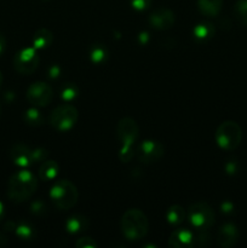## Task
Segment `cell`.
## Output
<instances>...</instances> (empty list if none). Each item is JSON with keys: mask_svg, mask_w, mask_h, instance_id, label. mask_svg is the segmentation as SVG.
Returning <instances> with one entry per match:
<instances>
[{"mask_svg": "<svg viewBox=\"0 0 247 248\" xmlns=\"http://www.w3.org/2000/svg\"><path fill=\"white\" fill-rule=\"evenodd\" d=\"M227 171L228 172H235L236 171V165H235L234 162H229L227 166Z\"/></svg>", "mask_w": 247, "mask_h": 248, "instance_id": "cell-32", "label": "cell"}, {"mask_svg": "<svg viewBox=\"0 0 247 248\" xmlns=\"http://www.w3.org/2000/svg\"><path fill=\"white\" fill-rule=\"evenodd\" d=\"M53 41V34L50 29L47 28H40L36 31L33 38V45L36 50H41V48H46L52 44Z\"/></svg>", "mask_w": 247, "mask_h": 248, "instance_id": "cell-16", "label": "cell"}, {"mask_svg": "<svg viewBox=\"0 0 247 248\" xmlns=\"http://www.w3.org/2000/svg\"><path fill=\"white\" fill-rule=\"evenodd\" d=\"M210 244V235L207 230H198V234L194 235V246H207Z\"/></svg>", "mask_w": 247, "mask_h": 248, "instance_id": "cell-25", "label": "cell"}, {"mask_svg": "<svg viewBox=\"0 0 247 248\" xmlns=\"http://www.w3.org/2000/svg\"><path fill=\"white\" fill-rule=\"evenodd\" d=\"M241 140L242 130L235 121H224L216 131V142L224 150H235L241 143Z\"/></svg>", "mask_w": 247, "mask_h": 248, "instance_id": "cell-4", "label": "cell"}, {"mask_svg": "<svg viewBox=\"0 0 247 248\" xmlns=\"http://www.w3.org/2000/svg\"><path fill=\"white\" fill-rule=\"evenodd\" d=\"M174 14L172 10L167 7H159L155 9L149 16V23L153 28L157 31H167L174 24Z\"/></svg>", "mask_w": 247, "mask_h": 248, "instance_id": "cell-11", "label": "cell"}, {"mask_svg": "<svg viewBox=\"0 0 247 248\" xmlns=\"http://www.w3.org/2000/svg\"><path fill=\"white\" fill-rule=\"evenodd\" d=\"M75 246L77 248H94L97 247V244L94 240H92L91 237H80L77 242H75Z\"/></svg>", "mask_w": 247, "mask_h": 248, "instance_id": "cell-27", "label": "cell"}, {"mask_svg": "<svg viewBox=\"0 0 247 248\" xmlns=\"http://www.w3.org/2000/svg\"><path fill=\"white\" fill-rule=\"evenodd\" d=\"M48 153L47 150L43 149V148H38V149L33 150V162H41L45 161L47 157Z\"/></svg>", "mask_w": 247, "mask_h": 248, "instance_id": "cell-29", "label": "cell"}, {"mask_svg": "<svg viewBox=\"0 0 247 248\" xmlns=\"http://www.w3.org/2000/svg\"><path fill=\"white\" fill-rule=\"evenodd\" d=\"M223 0H198V9L203 16L216 17L220 12Z\"/></svg>", "mask_w": 247, "mask_h": 248, "instance_id": "cell-15", "label": "cell"}, {"mask_svg": "<svg viewBox=\"0 0 247 248\" xmlns=\"http://www.w3.org/2000/svg\"><path fill=\"white\" fill-rule=\"evenodd\" d=\"M7 245V239L2 234H0V247H4Z\"/></svg>", "mask_w": 247, "mask_h": 248, "instance_id": "cell-34", "label": "cell"}, {"mask_svg": "<svg viewBox=\"0 0 247 248\" xmlns=\"http://www.w3.org/2000/svg\"><path fill=\"white\" fill-rule=\"evenodd\" d=\"M164 156V145L157 140H147L140 143L137 149V157L145 165L154 164Z\"/></svg>", "mask_w": 247, "mask_h": 248, "instance_id": "cell-10", "label": "cell"}, {"mask_svg": "<svg viewBox=\"0 0 247 248\" xmlns=\"http://www.w3.org/2000/svg\"><path fill=\"white\" fill-rule=\"evenodd\" d=\"M41 1H44V2H47V1H51V0H41Z\"/></svg>", "mask_w": 247, "mask_h": 248, "instance_id": "cell-37", "label": "cell"}, {"mask_svg": "<svg viewBox=\"0 0 247 248\" xmlns=\"http://www.w3.org/2000/svg\"><path fill=\"white\" fill-rule=\"evenodd\" d=\"M15 232H16L17 236L22 240H31L33 239L34 236L33 228H31L29 224H27V223H21V224L16 225Z\"/></svg>", "mask_w": 247, "mask_h": 248, "instance_id": "cell-24", "label": "cell"}, {"mask_svg": "<svg viewBox=\"0 0 247 248\" xmlns=\"http://www.w3.org/2000/svg\"><path fill=\"white\" fill-rule=\"evenodd\" d=\"M38 174L41 181H52L58 174V164L53 160H45L39 169Z\"/></svg>", "mask_w": 247, "mask_h": 248, "instance_id": "cell-18", "label": "cell"}, {"mask_svg": "<svg viewBox=\"0 0 247 248\" xmlns=\"http://www.w3.org/2000/svg\"><path fill=\"white\" fill-rule=\"evenodd\" d=\"M5 45H6V40H5V36L0 33V55L4 52Z\"/></svg>", "mask_w": 247, "mask_h": 248, "instance_id": "cell-31", "label": "cell"}, {"mask_svg": "<svg viewBox=\"0 0 247 248\" xmlns=\"http://www.w3.org/2000/svg\"><path fill=\"white\" fill-rule=\"evenodd\" d=\"M240 237L239 229L235 227L232 223H227V224L223 225L222 228L218 232L217 236V242L219 246L224 248H230L234 247L237 244Z\"/></svg>", "mask_w": 247, "mask_h": 248, "instance_id": "cell-13", "label": "cell"}, {"mask_svg": "<svg viewBox=\"0 0 247 248\" xmlns=\"http://www.w3.org/2000/svg\"><path fill=\"white\" fill-rule=\"evenodd\" d=\"M234 10L237 21L242 26L247 27V0H237Z\"/></svg>", "mask_w": 247, "mask_h": 248, "instance_id": "cell-22", "label": "cell"}, {"mask_svg": "<svg viewBox=\"0 0 247 248\" xmlns=\"http://www.w3.org/2000/svg\"><path fill=\"white\" fill-rule=\"evenodd\" d=\"M121 230L124 236L130 241L144 239L149 230L147 216L138 208L127 210L121 218Z\"/></svg>", "mask_w": 247, "mask_h": 248, "instance_id": "cell-2", "label": "cell"}, {"mask_svg": "<svg viewBox=\"0 0 247 248\" xmlns=\"http://www.w3.org/2000/svg\"><path fill=\"white\" fill-rule=\"evenodd\" d=\"M61 93H62L61 96H62V98L64 99V101H72V99H74L75 97L77 96V89L75 85L68 84L63 87Z\"/></svg>", "mask_w": 247, "mask_h": 248, "instance_id": "cell-26", "label": "cell"}, {"mask_svg": "<svg viewBox=\"0 0 247 248\" xmlns=\"http://www.w3.org/2000/svg\"><path fill=\"white\" fill-rule=\"evenodd\" d=\"M31 210L34 215H40V212L43 210H45V207H44V203L41 202V201H36V202H34L33 205H31Z\"/></svg>", "mask_w": 247, "mask_h": 248, "instance_id": "cell-30", "label": "cell"}, {"mask_svg": "<svg viewBox=\"0 0 247 248\" xmlns=\"http://www.w3.org/2000/svg\"><path fill=\"white\" fill-rule=\"evenodd\" d=\"M1 86H2V74L1 72H0V90H1Z\"/></svg>", "mask_w": 247, "mask_h": 248, "instance_id": "cell-36", "label": "cell"}, {"mask_svg": "<svg viewBox=\"0 0 247 248\" xmlns=\"http://www.w3.org/2000/svg\"><path fill=\"white\" fill-rule=\"evenodd\" d=\"M50 198L53 205L61 211H67L74 207L79 199L77 188L68 179L56 182L51 188Z\"/></svg>", "mask_w": 247, "mask_h": 248, "instance_id": "cell-3", "label": "cell"}, {"mask_svg": "<svg viewBox=\"0 0 247 248\" xmlns=\"http://www.w3.org/2000/svg\"><path fill=\"white\" fill-rule=\"evenodd\" d=\"M10 157L17 166L27 167L33 164V150L26 144L17 143L10 149Z\"/></svg>", "mask_w": 247, "mask_h": 248, "instance_id": "cell-12", "label": "cell"}, {"mask_svg": "<svg viewBox=\"0 0 247 248\" xmlns=\"http://www.w3.org/2000/svg\"><path fill=\"white\" fill-rule=\"evenodd\" d=\"M130 2L133 9L138 10V11H143V10H147L150 6L152 0H130Z\"/></svg>", "mask_w": 247, "mask_h": 248, "instance_id": "cell-28", "label": "cell"}, {"mask_svg": "<svg viewBox=\"0 0 247 248\" xmlns=\"http://www.w3.org/2000/svg\"><path fill=\"white\" fill-rule=\"evenodd\" d=\"M223 208H224V212H230V211L232 210V205L230 202H225L223 203Z\"/></svg>", "mask_w": 247, "mask_h": 248, "instance_id": "cell-33", "label": "cell"}, {"mask_svg": "<svg viewBox=\"0 0 247 248\" xmlns=\"http://www.w3.org/2000/svg\"><path fill=\"white\" fill-rule=\"evenodd\" d=\"M24 121H26L27 125L38 127V126H41L44 124V118L38 109L31 108L24 113Z\"/></svg>", "mask_w": 247, "mask_h": 248, "instance_id": "cell-21", "label": "cell"}, {"mask_svg": "<svg viewBox=\"0 0 247 248\" xmlns=\"http://www.w3.org/2000/svg\"><path fill=\"white\" fill-rule=\"evenodd\" d=\"M65 228H67L68 232H72V234H77V232L86 230L87 228H89V219L81 215L72 216V217L68 218V220L65 222Z\"/></svg>", "mask_w": 247, "mask_h": 248, "instance_id": "cell-17", "label": "cell"}, {"mask_svg": "<svg viewBox=\"0 0 247 248\" xmlns=\"http://www.w3.org/2000/svg\"><path fill=\"white\" fill-rule=\"evenodd\" d=\"M4 215H5L4 205H2V202H1V201H0V222H1L2 218H4Z\"/></svg>", "mask_w": 247, "mask_h": 248, "instance_id": "cell-35", "label": "cell"}, {"mask_svg": "<svg viewBox=\"0 0 247 248\" xmlns=\"http://www.w3.org/2000/svg\"><path fill=\"white\" fill-rule=\"evenodd\" d=\"M213 34H215V27H213V24L200 23L194 28V36L198 40H207V39L212 38Z\"/></svg>", "mask_w": 247, "mask_h": 248, "instance_id": "cell-20", "label": "cell"}, {"mask_svg": "<svg viewBox=\"0 0 247 248\" xmlns=\"http://www.w3.org/2000/svg\"><path fill=\"white\" fill-rule=\"evenodd\" d=\"M116 135H118L119 142L121 143V147L132 148L139 135L137 123L131 118L121 119L116 126Z\"/></svg>", "mask_w": 247, "mask_h": 248, "instance_id": "cell-9", "label": "cell"}, {"mask_svg": "<svg viewBox=\"0 0 247 248\" xmlns=\"http://www.w3.org/2000/svg\"><path fill=\"white\" fill-rule=\"evenodd\" d=\"M27 99L35 107L48 106L53 99L52 87L43 81L34 82L27 90Z\"/></svg>", "mask_w": 247, "mask_h": 248, "instance_id": "cell-8", "label": "cell"}, {"mask_svg": "<svg viewBox=\"0 0 247 248\" xmlns=\"http://www.w3.org/2000/svg\"><path fill=\"white\" fill-rule=\"evenodd\" d=\"M38 188L36 177L27 170L12 174L7 183V196L15 203L29 200Z\"/></svg>", "mask_w": 247, "mask_h": 248, "instance_id": "cell-1", "label": "cell"}, {"mask_svg": "<svg viewBox=\"0 0 247 248\" xmlns=\"http://www.w3.org/2000/svg\"><path fill=\"white\" fill-rule=\"evenodd\" d=\"M107 56H108V52H107L106 47L99 44H96L91 47V51H90V57H91V61L93 63H102L107 60Z\"/></svg>", "mask_w": 247, "mask_h": 248, "instance_id": "cell-23", "label": "cell"}, {"mask_svg": "<svg viewBox=\"0 0 247 248\" xmlns=\"http://www.w3.org/2000/svg\"><path fill=\"white\" fill-rule=\"evenodd\" d=\"M40 58L35 47H26L15 55L14 68L21 74H31L38 68Z\"/></svg>", "mask_w": 247, "mask_h": 248, "instance_id": "cell-7", "label": "cell"}, {"mask_svg": "<svg viewBox=\"0 0 247 248\" xmlns=\"http://www.w3.org/2000/svg\"><path fill=\"white\" fill-rule=\"evenodd\" d=\"M50 124L58 131H68L77 124V109L73 104L63 103L56 107L50 114Z\"/></svg>", "mask_w": 247, "mask_h": 248, "instance_id": "cell-5", "label": "cell"}, {"mask_svg": "<svg viewBox=\"0 0 247 248\" xmlns=\"http://www.w3.org/2000/svg\"><path fill=\"white\" fill-rule=\"evenodd\" d=\"M188 218L195 229L208 230L215 223V212L206 202H195L189 207Z\"/></svg>", "mask_w": 247, "mask_h": 248, "instance_id": "cell-6", "label": "cell"}, {"mask_svg": "<svg viewBox=\"0 0 247 248\" xmlns=\"http://www.w3.org/2000/svg\"><path fill=\"white\" fill-rule=\"evenodd\" d=\"M169 246L174 248H186L194 246V234L190 230L182 228L176 229L169 239Z\"/></svg>", "mask_w": 247, "mask_h": 248, "instance_id": "cell-14", "label": "cell"}, {"mask_svg": "<svg viewBox=\"0 0 247 248\" xmlns=\"http://www.w3.org/2000/svg\"><path fill=\"white\" fill-rule=\"evenodd\" d=\"M185 211H184L183 207L178 205H173L167 210L166 218L167 222L172 225H178L185 219Z\"/></svg>", "mask_w": 247, "mask_h": 248, "instance_id": "cell-19", "label": "cell"}]
</instances>
